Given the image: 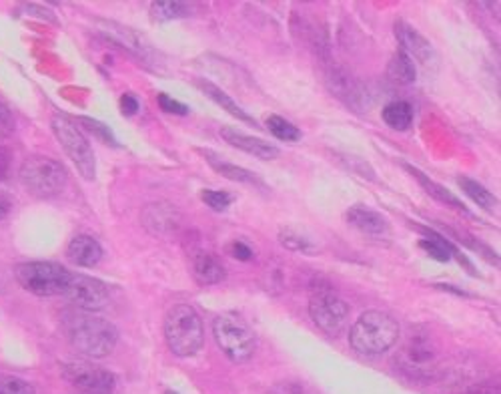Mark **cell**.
<instances>
[{
    "mask_svg": "<svg viewBox=\"0 0 501 394\" xmlns=\"http://www.w3.org/2000/svg\"><path fill=\"white\" fill-rule=\"evenodd\" d=\"M66 337L84 356L105 358L115 350L118 332L113 322L92 312H76L66 316Z\"/></svg>",
    "mask_w": 501,
    "mask_h": 394,
    "instance_id": "obj_1",
    "label": "cell"
},
{
    "mask_svg": "<svg viewBox=\"0 0 501 394\" xmlns=\"http://www.w3.org/2000/svg\"><path fill=\"white\" fill-rule=\"evenodd\" d=\"M399 334L402 328L392 314L381 312V310H367L350 328V345L359 355L377 356L395 346Z\"/></svg>",
    "mask_w": 501,
    "mask_h": 394,
    "instance_id": "obj_2",
    "label": "cell"
},
{
    "mask_svg": "<svg viewBox=\"0 0 501 394\" xmlns=\"http://www.w3.org/2000/svg\"><path fill=\"white\" fill-rule=\"evenodd\" d=\"M165 338L173 355L186 358L197 355L205 342V330L197 310L177 304L165 316Z\"/></svg>",
    "mask_w": 501,
    "mask_h": 394,
    "instance_id": "obj_3",
    "label": "cell"
},
{
    "mask_svg": "<svg viewBox=\"0 0 501 394\" xmlns=\"http://www.w3.org/2000/svg\"><path fill=\"white\" fill-rule=\"evenodd\" d=\"M350 304L337 294L331 284L313 280L309 290V316L329 337H339L350 322Z\"/></svg>",
    "mask_w": 501,
    "mask_h": 394,
    "instance_id": "obj_4",
    "label": "cell"
},
{
    "mask_svg": "<svg viewBox=\"0 0 501 394\" xmlns=\"http://www.w3.org/2000/svg\"><path fill=\"white\" fill-rule=\"evenodd\" d=\"M213 337L225 356L237 364L247 363L257 350V338H255L251 326L235 312H225L215 318Z\"/></svg>",
    "mask_w": 501,
    "mask_h": 394,
    "instance_id": "obj_5",
    "label": "cell"
},
{
    "mask_svg": "<svg viewBox=\"0 0 501 394\" xmlns=\"http://www.w3.org/2000/svg\"><path fill=\"white\" fill-rule=\"evenodd\" d=\"M19 175L27 191L40 199L56 197L65 189L66 179H69L61 163L42 155L24 159Z\"/></svg>",
    "mask_w": 501,
    "mask_h": 394,
    "instance_id": "obj_6",
    "label": "cell"
},
{
    "mask_svg": "<svg viewBox=\"0 0 501 394\" xmlns=\"http://www.w3.org/2000/svg\"><path fill=\"white\" fill-rule=\"evenodd\" d=\"M69 270L55 262H24L14 270L16 282L35 296H63Z\"/></svg>",
    "mask_w": 501,
    "mask_h": 394,
    "instance_id": "obj_7",
    "label": "cell"
},
{
    "mask_svg": "<svg viewBox=\"0 0 501 394\" xmlns=\"http://www.w3.org/2000/svg\"><path fill=\"white\" fill-rule=\"evenodd\" d=\"M53 131L58 139V144L63 145L65 153L71 157V162L76 165V170L84 179L92 181L97 175V162L92 155V149L89 145L87 137L82 136L81 129L76 127L74 119L65 113L53 115Z\"/></svg>",
    "mask_w": 501,
    "mask_h": 394,
    "instance_id": "obj_8",
    "label": "cell"
},
{
    "mask_svg": "<svg viewBox=\"0 0 501 394\" xmlns=\"http://www.w3.org/2000/svg\"><path fill=\"white\" fill-rule=\"evenodd\" d=\"M63 296L69 298L76 308L84 310V312H99L108 304V288L103 282L74 272L69 274Z\"/></svg>",
    "mask_w": 501,
    "mask_h": 394,
    "instance_id": "obj_9",
    "label": "cell"
},
{
    "mask_svg": "<svg viewBox=\"0 0 501 394\" xmlns=\"http://www.w3.org/2000/svg\"><path fill=\"white\" fill-rule=\"evenodd\" d=\"M63 374L74 389L87 394H110L115 390V374L92 363H66Z\"/></svg>",
    "mask_w": 501,
    "mask_h": 394,
    "instance_id": "obj_10",
    "label": "cell"
},
{
    "mask_svg": "<svg viewBox=\"0 0 501 394\" xmlns=\"http://www.w3.org/2000/svg\"><path fill=\"white\" fill-rule=\"evenodd\" d=\"M395 37L399 40V45H402V50L410 58H418L419 63L428 65V66L436 61L437 55H436V50H433V47L429 45V40L423 35H419V32L413 27H410L407 22H403V21L395 22Z\"/></svg>",
    "mask_w": 501,
    "mask_h": 394,
    "instance_id": "obj_11",
    "label": "cell"
},
{
    "mask_svg": "<svg viewBox=\"0 0 501 394\" xmlns=\"http://www.w3.org/2000/svg\"><path fill=\"white\" fill-rule=\"evenodd\" d=\"M327 85L333 95H337L341 101H345L350 107H365L367 105V97L365 91L359 85V81L353 77L351 73L343 69H331L327 73Z\"/></svg>",
    "mask_w": 501,
    "mask_h": 394,
    "instance_id": "obj_12",
    "label": "cell"
},
{
    "mask_svg": "<svg viewBox=\"0 0 501 394\" xmlns=\"http://www.w3.org/2000/svg\"><path fill=\"white\" fill-rule=\"evenodd\" d=\"M347 223L371 238H384L389 233V222L385 217L363 204L347 209Z\"/></svg>",
    "mask_w": 501,
    "mask_h": 394,
    "instance_id": "obj_13",
    "label": "cell"
},
{
    "mask_svg": "<svg viewBox=\"0 0 501 394\" xmlns=\"http://www.w3.org/2000/svg\"><path fill=\"white\" fill-rule=\"evenodd\" d=\"M220 137H223L231 147L245 151V153H249L253 157H259V159H277L279 157V149L275 145H271V144H267V141H263L259 137L247 136V133H243L235 127H220Z\"/></svg>",
    "mask_w": 501,
    "mask_h": 394,
    "instance_id": "obj_14",
    "label": "cell"
},
{
    "mask_svg": "<svg viewBox=\"0 0 501 394\" xmlns=\"http://www.w3.org/2000/svg\"><path fill=\"white\" fill-rule=\"evenodd\" d=\"M66 256L73 264L82 267H92L100 262L103 258V248L99 241L91 236H76L71 240L69 248H66Z\"/></svg>",
    "mask_w": 501,
    "mask_h": 394,
    "instance_id": "obj_15",
    "label": "cell"
},
{
    "mask_svg": "<svg viewBox=\"0 0 501 394\" xmlns=\"http://www.w3.org/2000/svg\"><path fill=\"white\" fill-rule=\"evenodd\" d=\"M433 358H436V348H433L426 334L411 337V340L407 342L403 348V364L410 366L411 371H419V368L429 366Z\"/></svg>",
    "mask_w": 501,
    "mask_h": 394,
    "instance_id": "obj_16",
    "label": "cell"
},
{
    "mask_svg": "<svg viewBox=\"0 0 501 394\" xmlns=\"http://www.w3.org/2000/svg\"><path fill=\"white\" fill-rule=\"evenodd\" d=\"M191 267L194 278H197L201 284H220L227 278L225 267L220 266L219 259L209 254V251H197L191 258Z\"/></svg>",
    "mask_w": 501,
    "mask_h": 394,
    "instance_id": "obj_17",
    "label": "cell"
},
{
    "mask_svg": "<svg viewBox=\"0 0 501 394\" xmlns=\"http://www.w3.org/2000/svg\"><path fill=\"white\" fill-rule=\"evenodd\" d=\"M143 222L144 225L155 222V225H151L149 232L155 233V236L157 233L160 236V233L165 232H177V225H179V214L167 204H152L144 207Z\"/></svg>",
    "mask_w": 501,
    "mask_h": 394,
    "instance_id": "obj_18",
    "label": "cell"
},
{
    "mask_svg": "<svg viewBox=\"0 0 501 394\" xmlns=\"http://www.w3.org/2000/svg\"><path fill=\"white\" fill-rule=\"evenodd\" d=\"M381 117H384L387 127L395 131H405L410 129L413 123V107L407 103V101H393V103L384 107Z\"/></svg>",
    "mask_w": 501,
    "mask_h": 394,
    "instance_id": "obj_19",
    "label": "cell"
},
{
    "mask_svg": "<svg viewBox=\"0 0 501 394\" xmlns=\"http://www.w3.org/2000/svg\"><path fill=\"white\" fill-rule=\"evenodd\" d=\"M387 77L393 83H399V85H411L418 79L413 58L407 57L403 50H397L387 65Z\"/></svg>",
    "mask_w": 501,
    "mask_h": 394,
    "instance_id": "obj_20",
    "label": "cell"
},
{
    "mask_svg": "<svg viewBox=\"0 0 501 394\" xmlns=\"http://www.w3.org/2000/svg\"><path fill=\"white\" fill-rule=\"evenodd\" d=\"M457 183H460V188H462L463 194L470 197L471 201H475V204H478L479 207L486 209V212H489V214L497 212V207H499L497 197L494 194H489V191L483 188L481 183L473 181L470 178H463V175H460V178H457Z\"/></svg>",
    "mask_w": 501,
    "mask_h": 394,
    "instance_id": "obj_21",
    "label": "cell"
},
{
    "mask_svg": "<svg viewBox=\"0 0 501 394\" xmlns=\"http://www.w3.org/2000/svg\"><path fill=\"white\" fill-rule=\"evenodd\" d=\"M407 170H410L415 178H418L419 181H421V186H423V189L428 191V194H431L433 197H436L437 201H441V204H447V206H452L453 209H457V212H465V214H470L467 212V207L462 204L460 199H457L452 191H447L444 186H439V183H436V181H431L429 178H426V175H423L421 171H418L415 170V167H410L407 165Z\"/></svg>",
    "mask_w": 501,
    "mask_h": 394,
    "instance_id": "obj_22",
    "label": "cell"
},
{
    "mask_svg": "<svg viewBox=\"0 0 501 394\" xmlns=\"http://www.w3.org/2000/svg\"><path fill=\"white\" fill-rule=\"evenodd\" d=\"M199 85H201V89H203V93H207L211 99L215 101V103H219L220 107H223L225 111H229V113L233 115V117H237V119H241V121H245L247 125H255L253 117H249L247 113H245L243 109H241L239 105H237L231 97H229L227 93H223V91H220L219 87H215L213 83H209V81H201Z\"/></svg>",
    "mask_w": 501,
    "mask_h": 394,
    "instance_id": "obj_23",
    "label": "cell"
},
{
    "mask_svg": "<svg viewBox=\"0 0 501 394\" xmlns=\"http://www.w3.org/2000/svg\"><path fill=\"white\" fill-rule=\"evenodd\" d=\"M419 248L426 250V254L436 258L437 262H449L453 256V246L449 244L447 240H444L441 236H437L436 232H428L426 238L419 240Z\"/></svg>",
    "mask_w": 501,
    "mask_h": 394,
    "instance_id": "obj_24",
    "label": "cell"
},
{
    "mask_svg": "<svg viewBox=\"0 0 501 394\" xmlns=\"http://www.w3.org/2000/svg\"><path fill=\"white\" fill-rule=\"evenodd\" d=\"M186 14H191V6L179 3V0H159V3H152V16L159 22L183 19Z\"/></svg>",
    "mask_w": 501,
    "mask_h": 394,
    "instance_id": "obj_25",
    "label": "cell"
},
{
    "mask_svg": "<svg viewBox=\"0 0 501 394\" xmlns=\"http://www.w3.org/2000/svg\"><path fill=\"white\" fill-rule=\"evenodd\" d=\"M267 129L271 131V136L287 141V144H297L301 139V131L295 127L293 123H289L287 119L279 115H269L267 117Z\"/></svg>",
    "mask_w": 501,
    "mask_h": 394,
    "instance_id": "obj_26",
    "label": "cell"
},
{
    "mask_svg": "<svg viewBox=\"0 0 501 394\" xmlns=\"http://www.w3.org/2000/svg\"><path fill=\"white\" fill-rule=\"evenodd\" d=\"M209 162H211V165L215 167V171L220 173V175H225L227 179L239 181V183H261L253 173H249L247 170H243V167H239V165H233V163H227V162H217V159H213V157H211Z\"/></svg>",
    "mask_w": 501,
    "mask_h": 394,
    "instance_id": "obj_27",
    "label": "cell"
},
{
    "mask_svg": "<svg viewBox=\"0 0 501 394\" xmlns=\"http://www.w3.org/2000/svg\"><path fill=\"white\" fill-rule=\"evenodd\" d=\"M0 394H35V387L19 376L0 374Z\"/></svg>",
    "mask_w": 501,
    "mask_h": 394,
    "instance_id": "obj_28",
    "label": "cell"
},
{
    "mask_svg": "<svg viewBox=\"0 0 501 394\" xmlns=\"http://www.w3.org/2000/svg\"><path fill=\"white\" fill-rule=\"evenodd\" d=\"M201 199L205 201L211 209H215V212H225L233 201V197L229 196L227 191H213V189H203Z\"/></svg>",
    "mask_w": 501,
    "mask_h": 394,
    "instance_id": "obj_29",
    "label": "cell"
},
{
    "mask_svg": "<svg viewBox=\"0 0 501 394\" xmlns=\"http://www.w3.org/2000/svg\"><path fill=\"white\" fill-rule=\"evenodd\" d=\"M279 240H281V244L291 251H311L313 250V244L307 238L301 236V233H295L291 230H283Z\"/></svg>",
    "mask_w": 501,
    "mask_h": 394,
    "instance_id": "obj_30",
    "label": "cell"
},
{
    "mask_svg": "<svg viewBox=\"0 0 501 394\" xmlns=\"http://www.w3.org/2000/svg\"><path fill=\"white\" fill-rule=\"evenodd\" d=\"M13 131H14L13 111L3 103V101H0V141L11 137Z\"/></svg>",
    "mask_w": 501,
    "mask_h": 394,
    "instance_id": "obj_31",
    "label": "cell"
},
{
    "mask_svg": "<svg viewBox=\"0 0 501 394\" xmlns=\"http://www.w3.org/2000/svg\"><path fill=\"white\" fill-rule=\"evenodd\" d=\"M159 105H160V109H163V111L173 113V115H186V113H189V109H186V105L179 103V101L173 99V97H168L165 93L159 95Z\"/></svg>",
    "mask_w": 501,
    "mask_h": 394,
    "instance_id": "obj_32",
    "label": "cell"
},
{
    "mask_svg": "<svg viewBox=\"0 0 501 394\" xmlns=\"http://www.w3.org/2000/svg\"><path fill=\"white\" fill-rule=\"evenodd\" d=\"M84 127H89L91 131H95L97 136L105 141V144H110V145H117V141H115V136H113V131L107 129L103 123H99L95 119H81Z\"/></svg>",
    "mask_w": 501,
    "mask_h": 394,
    "instance_id": "obj_33",
    "label": "cell"
},
{
    "mask_svg": "<svg viewBox=\"0 0 501 394\" xmlns=\"http://www.w3.org/2000/svg\"><path fill=\"white\" fill-rule=\"evenodd\" d=\"M139 109H141V103H139L137 97L123 95V99H121V111H123L125 117H134V115L139 113Z\"/></svg>",
    "mask_w": 501,
    "mask_h": 394,
    "instance_id": "obj_34",
    "label": "cell"
},
{
    "mask_svg": "<svg viewBox=\"0 0 501 394\" xmlns=\"http://www.w3.org/2000/svg\"><path fill=\"white\" fill-rule=\"evenodd\" d=\"M231 250H233V256L237 259H241V262H247V259L253 258V250L245 244V241H235Z\"/></svg>",
    "mask_w": 501,
    "mask_h": 394,
    "instance_id": "obj_35",
    "label": "cell"
},
{
    "mask_svg": "<svg viewBox=\"0 0 501 394\" xmlns=\"http://www.w3.org/2000/svg\"><path fill=\"white\" fill-rule=\"evenodd\" d=\"M269 394H305V392L301 387H297L293 382H283V384H277Z\"/></svg>",
    "mask_w": 501,
    "mask_h": 394,
    "instance_id": "obj_36",
    "label": "cell"
},
{
    "mask_svg": "<svg viewBox=\"0 0 501 394\" xmlns=\"http://www.w3.org/2000/svg\"><path fill=\"white\" fill-rule=\"evenodd\" d=\"M11 163H13L11 153H8V151H4V149H0V179L6 178L8 170H11Z\"/></svg>",
    "mask_w": 501,
    "mask_h": 394,
    "instance_id": "obj_37",
    "label": "cell"
},
{
    "mask_svg": "<svg viewBox=\"0 0 501 394\" xmlns=\"http://www.w3.org/2000/svg\"><path fill=\"white\" fill-rule=\"evenodd\" d=\"M11 209H13V199L11 196H6L0 191V222L4 220V217L11 214Z\"/></svg>",
    "mask_w": 501,
    "mask_h": 394,
    "instance_id": "obj_38",
    "label": "cell"
},
{
    "mask_svg": "<svg viewBox=\"0 0 501 394\" xmlns=\"http://www.w3.org/2000/svg\"><path fill=\"white\" fill-rule=\"evenodd\" d=\"M165 394H179L177 390H165Z\"/></svg>",
    "mask_w": 501,
    "mask_h": 394,
    "instance_id": "obj_39",
    "label": "cell"
}]
</instances>
